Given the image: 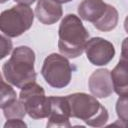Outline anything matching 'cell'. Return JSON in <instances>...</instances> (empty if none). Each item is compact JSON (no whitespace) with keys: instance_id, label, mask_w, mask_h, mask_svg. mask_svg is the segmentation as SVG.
Segmentation results:
<instances>
[{"instance_id":"cell-1","label":"cell","mask_w":128,"mask_h":128,"mask_svg":"<svg viewBox=\"0 0 128 128\" xmlns=\"http://www.w3.org/2000/svg\"><path fill=\"white\" fill-rule=\"evenodd\" d=\"M34 62L35 53L30 47H16L9 60L2 66L3 77L11 85L22 89L36 80Z\"/></svg>"},{"instance_id":"cell-2","label":"cell","mask_w":128,"mask_h":128,"mask_svg":"<svg viewBox=\"0 0 128 128\" xmlns=\"http://www.w3.org/2000/svg\"><path fill=\"white\" fill-rule=\"evenodd\" d=\"M58 49L68 58H77L85 51L89 33L82 21L75 14H67L58 29Z\"/></svg>"},{"instance_id":"cell-3","label":"cell","mask_w":128,"mask_h":128,"mask_svg":"<svg viewBox=\"0 0 128 128\" xmlns=\"http://www.w3.org/2000/svg\"><path fill=\"white\" fill-rule=\"evenodd\" d=\"M66 98L69 103L71 117L80 119L92 127H101L108 121L107 109L95 96L77 92L67 95Z\"/></svg>"},{"instance_id":"cell-4","label":"cell","mask_w":128,"mask_h":128,"mask_svg":"<svg viewBox=\"0 0 128 128\" xmlns=\"http://www.w3.org/2000/svg\"><path fill=\"white\" fill-rule=\"evenodd\" d=\"M33 21L32 8L28 5L18 4L1 13L0 30L7 37H18L31 28Z\"/></svg>"},{"instance_id":"cell-5","label":"cell","mask_w":128,"mask_h":128,"mask_svg":"<svg viewBox=\"0 0 128 128\" xmlns=\"http://www.w3.org/2000/svg\"><path fill=\"white\" fill-rule=\"evenodd\" d=\"M73 70V66L64 55L52 53L45 58L41 74L48 85L60 89L70 83Z\"/></svg>"},{"instance_id":"cell-6","label":"cell","mask_w":128,"mask_h":128,"mask_svg":"<svg viewBox=\"0 0 128 128\" xmlns=\"http://www.w3.org/2000/svg\"><path fill=\"white\" fill-rule=\"evenodd\" d=\"M19 100L31 118L43 119L48 117L50 111L49 98L46 97L43 87L36 82H32L21 89Z\"/></svg>"},{"instance_id":"cell-7","label":"cell","mask_w":128,"mask_h":128,"mask_svg":"<svg viewBox=\"0 0 128 128\" xmlns=\"http://www.w3.org/2000/svg\"><path fill=\"white\" fill-rule=\"evenodd\" d=\"M87 59L95 66L107 65L115 56L113 44L101 37H93L88 40L85 46Z\"/></svg>"},{"instance_id":"cell-8","label":"cell","mask_w":128,"mask_h":128,"mask_svg":"<svg viewBox=\"0 0 128 128\" xmlns=\"http://www.w3.org/2000/svg\"><path fill=\"white\" fill-rule=\"evenodd\" d=\"M50 111L48 115L47 127H70V107L68 100L65 97L50 96Z\"/></svg>"},{"instance_id":"cell-9","label":"cell","mask_w":128,"mask_h":128,"mask_svg":"<svg viewBox=\"0 0 128 128\" xmlns=\"http://www.w3.org/2000/svg\"><path fill=\"white\" fill-rule=\"evenodd\" d=\"M89 90L96 98H107L113 91V82L111 72L108 69H97L89 77L88 80Z\"/></svg>"},{"instance_id":"cell-10","label":"cell","mask_w":128,"mask_h":128,"mask_svg":"<svg viewBox=\"0 0 128 128\" xmlns=\"http://www.w3.org/2000/svg\"><path fill=\"white\" fill-rule=\"evenodd\" d=\"M35 14L42 24L52 25L60 20L63 10L61 4L54 0H38Z\"/></svg>"},{"instance_id":"cell-11","label":"cell","mask_w":128,"mask_h":128,"mask_svg":"<svg viewBox=\"0 0 128 128\" xmlns=\"http://www.w3.org/2000/svg\"><path fill=\"white\" fill-rule=\"evenodd\" d=\"M107 3L103 0H83L78 6V14L81 19L94 23L106 11Z\"/></svg>"},{"instance_id":"cell-12","label":"cell","mask_w":128,"mask_h":128,"mask_svg":"<svg viewBox=\"0 0 128 128\" xmlns=\"http://www.w3.org/2000/svg\"><path fill=\"white\" fill-rule=\"evenodd\" d=\"M114 91L119 96H128V62L119 59L111 71Z\"/></svg>"},{"instance_id":"cell-13","label":"cell","mask_w":128,"mask_h":128,"mask_svg":"<svg viewBox=\"0 0 128 128\" xmlns=\"http://www.w3.org/2000/svg\"><path fill=\"white\" fill-rule=\"evenodd\" d=\"M118 20H119V15H118V11L116 10V8L110 4H107L105 13L97 21H95L93 25L96 29L100 31L108 32V31L113 30L117 26Z\"/></svg>"},{"instance_id":"cell-14","label":"cell","mask_w":128,"mask_h":128,"mask_svg":"<svg viewBox=\"0 0 128 128\" xmlns=\"http://www.w3.org/2000/svg\"><path fill=\"white\" fill-rule=\"evenodd\" d=\"M2 111L6 119H22L27 113L24 105L18 99L2 108Z\"/></svg>"},{"instance_id":"cell-15","label":"cell","mask_w":128,"mask_h":128,"mask_svg":"<svg viewBox=\"0 0 128 128\" xmlns=\"http://www.w3.org/2000/svg\"><path fill=\"white\" fill-rule=\"evenodd\" d=\"M1 97H0V107L1 109L4 108L5 106L13 103L14 101L17 100V95L15 90L11 87V85H9L8 83H6L4 80L1 81Z\"/></svg>"},{"instance_id":"cell-16","label":"cell","mask_w":128,"mask_h":128,"mask_svg":"<svg viewBox=\"0 0 128 128\" xmlns=\"http://www.w3.org/2000/svg\"><path fill=\"white\" fill-rule=\"evenodd\" d=\"M115 108L118 118L128 123V96H120L116 102Z\"/></svg>"},{"instance_id":"cell-17","label":"cell","mask_w":128,"mask_h":128,"mask_svg":"<svg viewBox=\"0 0 128 128\" xmlns=\"http://www.w3.org/2000/svg\"><path fill=\"white\" fill-rule=\"evenodd\" d=\"M0 47H1V54H0V58L3 59L5 58L12 50V41L6 37V35L2 34L0 36Z\"/></svg>"},{"instance_id":"cell-18","label":"cell","mask_w":128,"mask_h":128,"mask_svg":"<svg viewBox=\"0 0 128 128\" xmlns=\"http://www.w3.org/2000/svg\"><path fill=\"white\" fill-rule=\"evenodd\" d=\"M8 127H27V125L24 121H22V119H7V122L4 124V128Z\"/></svg>"},{"instance_id":"cell-19","label":"cell","mask_w":128,"mask_h":128,"mask_svg":"<svg viewBox=\"0 0 128 128\" xmlns=\"http://www.w3.org/2000/svg\"><path fill=\"white\" fill-rule=\"evenodd\" d=\"M121 60L128 62V37H126L121 44Z\"/></svg>"},{"instance_id":"cell-20","label":"cell","mask_w":128,"mask_h":128,"mask_svg":"<svg viewBox=\"0 0 128 128\" xmlns=\"http://www.w3.org/2000/svg\"><path fill=\"white\" fill-rule=\"evenodd\" d=\"M15 2H17V3H19V4H23V5H31V4H33L36 0H14Z\"/></svg>"},{"instance_id":"cell-21","label":"cell","mask_w":128,"mask_h":128,"mask_svg":"<svg viewBox=\"0 0 128 128\" xmlns=\"http://www.w3.org/2000/svg\"><path fill=\"white\" fill-rule=\"evenodd\" d=\"M124 29H125V31L128 33V15L126 16V18H125V20H124Z\"/></svg>"},{"instance_id":"cell-22","label":"cell","mask_w":128,"mask_h":128,"mask_svg":"<svg viewBox=\"0 0 128 128\" xmlns=\"http://www.w3.org/2000/svg\"><path fill=\"white\" fill-rule=\"evenodd\" d=\"M54 1H56V2H58V3H60V4H62V3H68V2H70V1H72V0H54Z\"/></svg>"},{"instance_id":"cell-23","label":"cell","mask_w":128,"mask_h":128,"mask_svg":"<svg viewBox=\"0 0 128 128\" xmlns=\"http://www.w3.org/2000/svg\"><path fill=\"white\" fill-rule=\"evenodd\" d=\"M6 1H8V0H0V3H5Z\"/></svg>"}]
</instances>
